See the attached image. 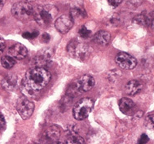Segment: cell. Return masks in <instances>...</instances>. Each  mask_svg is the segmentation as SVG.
<instances>
[{
  "label": "cell",
  "mask_w": 154,
  "mask_h": 144,
  "mask_svg": "<svg viewBox=\"0 0 154 144\" xmlns=\"http://www.w3.org/2000/svg\"><path fill=\"white\" fill-rule=\"evenodd\" d=\"M51 75L44 68H34L26 72L22 81L24 90L28 93L39 91L50 82Z\"/></svg>",
  "instance_id": "obj_1"
},
{
  "label": "cell",
  "mask_w": 154,
  "mask_h": 144,
  "mask_svg": "<svg viewBox=\"0 0 154 144\" xmlns=\"http://www.w3.org/2000/svg\"><path fill=\"white\" fill-rule=\"evenodd\" d=\"M58 13V10L53 5H38L34 9V18L38 25L46 28L51 24Z\"/></svg>",
  "instance_id": "obj_2"
},
{
  "label": "cell",
  "mask_w": 154,
  "mask_h": 144,
  "mask_svg": "<svg viewBox=\"0 0 154 144\" xmlns=\"http://www.w3.org/2000/svg\"><path fill=\"white\" fill-rule=\"evenodd\" d=\"M67 51L70 56L79 60H85L91 54L89 46L79 39H73L69 42Z\"/></svg>",
  "instance_id": "obj_3"
},
{
  "label": "cell",
  "mask_w": 154,
  "mask_h": 144,
  "mask_svg": "<svg viewBox=\"0 0 154 144\" xmlns=\"http://www.w3.org/2000/svg\"><path fill=\"white\" fill-rule=\"evenodd\" d=\"M34 8L29 3L18 2L11 8V13L15 18L20 21H27L34 17Z\"/></svg>",
  "instance_id": "obj_4"
},
{
  "label": "cell",
  "mask_w": 154,
  "mask_h": 144,
  "mask_svg": "<svg viewBox=\"0 0 154 144\" xmlns=\"http://www.w3.org/2000/svg\"><path fill=\"white\" fill-rule=\"evenodd\" d=\"M93 105H94L93 100L90 98H83L78 101L73 109L74 118L79 121L86 119L92 110Z\"/></svg>",
  "instance_id": "obj_5"
},
{
  "label": "cell",
  "mask_w": 154,
  "mask_h": 144,
  "mask_svg": "<svg viewBox=\"0 0 154 144\" xmlns=\"http://www.w3.org/2000/svg\"><path fill=\"white\" fill-rule=\"evenodd\" d=\"M17 110L24 120L29 118L34 110V103L26 98H20L17 103Z\"/></svg>",
  "instance_id": "obj_6"
},
{
  "label": "cell",
  "mask_w": 154,
  "mask_h": 144,
  "mask_svg": "<svg viewBox=\"0 0 154 144\" xmlns=\"http://www.w3.org/2000/svg\"><path fill=\"white\" fill-rule=\"evenodd\" d=\"M115 61L118 66L123 69H133L137 65L136 59L125 52L119 53L118 56H116Z\"/></svg>",
  "instance_id": "obj_7"
},
{
  "label": "cell",
  "mask_w": 154,
  "mask_h": 144,
  "mask_svg": "<svg viewBox=\"0 0 154 144\" xmlns=\"http://www.w3.org/2000/svg\"><path fill=\"white\" fill-rule=\"evenodd\" d=\"M95 85V79L90 75H83L76 82V90L79 92H87L91 90Z\"/></svg>",
  "instance_id": "obj_8"
},
{
  "label": "cell",
  "mask_w": 154,
  "mask_h": 144,
  "mask_svg": "<svg viewBox=\"0 0 154 144\" xmlns=\"http://www.w3.org/2000/svg\"><path fill=\"white\" fill-rule=\"evenodd\" d=\"M73 25V20L70 17H68L65 15H63L59 18H57L55 22V26H56V29L63 34L67 33L72 29Z\"/></svg>",
  "instance_id": "obj_9"
},
{
  "label": "cell",
  "mask_w": 154,
  "mask_h": 144,
  "mask_svg": "<svg viewBox=\"0 0 154 144\" xmlns=\"http://www.w3.org/2000/svg\"><path fill=\"white\" fill-rule=\"evenodd\" d=\"M51 53L47 51H42V52L38 53V55L34 56V58L32 60L33 64L35 68H42L47 66L51 62Z\"/></svg>",
  "instance_id": "obj_10"
},
{
  "label": "cell",
  "mask_w": 154,
  "mask_h": 144,
  "mask_svg": "<svg viewBox=\"0 0 154 144\" xmlns=\"http://www.w3.org/2000/svg\"><path fill=\"white\" fill-rule=\"evenodd\" d=\"M27 48L23 44L16 43L12 45L8 50V56L13 57L17 60H22L27 56Z\"/></svg>",
  "instance_id": "obj_11"
},
{
  "label": "cell",
  "mask_w": 154,
  "mask_h": 144,
  "mask_svg": "<svg viewBox=\"0 0 154 144\" xmlns=\"http://www.w3.org/2000/svg\"><path fill=\"white\" fill-rule=\"evenodd\" d=\"M143 89V83L139 80H131L126 84L125 91L128 95L134 96L139 94Z\"/></svg>",
  "instance_id": "obj_12"
},
{
  "label": "cell",
  "mask_w": 154,
  "mask_h": 144,
  "mask_svg": "<svg viewBox=\"0 0 154 144\" xmlns=\"http://www.w3.org/2000/svg\"><path fill=\"white\" fill-rule=\"evenodd\" d=\"M134 103L131 100L127 98H122L119 101V108L121 112L126 115H131L134 112Z\"/></svg>",
  "instance_id": "obj_13"
},
{
  "label": "cell",
  "mask_w": 154,
  "mask_h": 144,
  "mask_svg": "<svg viewBox=\"0 0 154 144\" xmlns=\"http://www.w3.org/2000/svg\"><path fill=\"white\" fill-rule=\"evenodd\" d=\"M110 39H111V35L108 31L100 30L95 33L93 40L96 44L100 45V46H106L109 43Z\"/></svg>",
  "instance_id": "obj_14"
},
{
  "label": "cell",
  "mask_w": 154,
  "mask_h": 144,
  "mask_svg": "<svg viewBox=\"0 0 154 144\" xmlns=\"http://www.w3.org/2000/svg\"><path fill=\"white\" fill-rule=\"evenodd\" d=\"M17 78L15 75H8L3 80V87L8 90H12L17 86Z\"/></svg>",
  "instance_id": "obj_15"
},
{
  "label": "cell",
  "mask_w": 154,
  "mask_h": 144,
  "mask_svg": "<svg viewBox=\"0 0 154 144\" xmlns=\"http://www.w3.org/2000/svg\"><path fill=\"white\" fill-rule=\"evenodd\" d=\"M45 135L49 140L56 141L60 137V129L56 125H51L46 130Z\"/></svg>",
  "instance_id": "obj_16"
},
{
  "label": "cell",
  "mask_w": 154,
  "mask_h": 144,
  "mask_svg": "<svg viewBox=\"0 0 154 144\" xmlns=\"http://www.w3.org/2000/svg\"><path fill=\"white\" fill-rule=\"evenodd\" d=\"M1 64L4 69H10L16 64V59L10 56H3L1 59Z\"/></svg>",
  "instance_id": "obj_17"
},
{
  "label": "cell",
  "mask_w": 154,
  "mask_h": 144,
  "mask_svg": "<svg viewBox=\"0 0 154 144\" xmlns=\"http://www.w3.org/2000/svg\"><path fill=\"white\" fill-rule=\"evenodd\" d=\"M70 17L74 20H80L86 17V11L82 8H73L70 11Z\"/></svg>",
  "instance_id": "obj_18"
},
{
  "label": "cell",
  "mask_w": 154,
  "mask_h": 144,
  "mask_svg": "<svg viewBox=\"0 0 154 144\" xmlns=\"http://www.w3.org/2000/svg\"><path fill=\"white\" fill-rule=\"evenodd\" d=\"M65 144H85V141L79 134H73L69 136V138L66 139Z\"/></svg>",
  "instance_id": "obj_19"
},
{
  "label": "cell",
  "mask_w": 154,
  "mask_h": 144,
  "mask_svg": "<svg viewBox=\"0 0 154 144\" xmlns=\"http://www.w3.org/2000/svg\"><path fill=\"white\" fill-rule=\"evenodd\" d=\"M79 35L82 37V38H87L88 37L91 36V31L88 29L86 27V26H82L81 28L79 29Z\"/></svg>",
  "instance_id": "obj_20"
},
{
  "label": "cell",
  "mask_w": 154,
  "mask_h": 144,
  "mask_svg": "<svg viewBox=\"0 0 154 144\" xmlns=\"http://www.w3.org/2000/svg\"><path fill=\"white\" fill-rule=\"evenodd\" d=\"M135 21L140 25H148L149 23L150 22V20L148 17H146L145 16H143V15H140V16H138L136 18H135Z\"/></svg>",
  "instance_id": "obj_21"
},
{
  "label": "cell",
  "mask_w": 154,
  "mask_h": 144,
  "mask_svg": "<svg viewBox=\"0 0 154 144\" xmlns=\"http://www.w3.org/2000/svg\"><path fill=\"white\" fill-rule=\"evenodd\" d=\"M38 35V32H32V33H29V32H27V33H23V37L27 39H33L34 38H36L37 36Z\"/></svg>",
  "instance_id": "obj_22"
},
{
  "label": "cell",
  "mask_w": 154,
  "mask_h": 144,
  "mask_svg": "<svg viewBox=\"0 0 154 144\" xmlns=\"http://www.w3.org/2000/svg\"><path fill=\"white\" fill-rule=\"evenodd\" d=\"M147 125L151 128H154V114H151L147 117Z\"/></svg>",
  "instance_id": "obj_23"
},
{
  "label": "cell",
  "mask_w": 154,
  "mask_h": 144,
  "mask_svg": "<svg viewBox=\"0 0 154 144\" xmlns=\"http://www.w3.org/2000/svg\"><path fill=\"white\" fill-rule=\"evenodd\" d=\"M148 142H149V137L146 134H142L140 139H139L138 144H146Z\"/></svg>",
  "instance_id": "obj_24"
},
{
  "label": "cell",
  "mask_w": 154,
  "mask_h": 144,
  "mask_svg": "<svg viewBox=\"0 0 154 144\" xmlns=\"http://www.w3.org/2000/svg\"><path fill=\"white\" fill-rule=\"evenodd\" d=\"M108 2L110 5L115 8V7H118V6L120 5V3H122V0H108Z\"/></svg>",
  "instance_id": "obj_25"
},
{
  "label": "cell",
  "mask_w": 154,
  "mask_h": 144,
  "mask_svg": "<svg viewBox=\"0 0 154 144\" xmlns=\"http://www.w3.org/2000/svg\"><path fill=\"white\" fill-rule=\"evenodd\" d=\"M6 43L5 41L3 39L0 38V54H2L3 52V51L5 49Z\"/></svg>",
  "instance_id": "obj_26"
},
{
  "label": "cell",
  "mask_w": 154,
  "mask_h": 144,
  "mask_svg": "<svg viewBox=\"0 0 154 144\" xmlns=\"http://www.w3.org/2000/svg\"><path fill=\"white\" fill-rule=\"evenodd\" d=\"M6 122L5 120H4V117H3V115L0 114V130H3V128L5 127Z\"/></svg>",
  "instance_id": "obj_27"
},
{
  "label": "cell",
  "mask_w": 154,
  "mask_h": 144,
  "mask_svg": "<svg viewBox=\"0 0 154 144\" xmlns=\"http://www.w3.org/2000/svg\"><path fill=\"white\" fill-rule=\"evenodd\" d=\"M50 39L51 37L48 33H43V35H42V40H43V41H45V42H48Z\"/></svg>",
  "instance_id": "obj_28"
},
{
  "label": "cell",
  "mask_w": 154,
  "mask_h": 144,
  "mask_svg": "<svg viewBox=\"0 0 154 144\" xmlns=\"http://www.w3.org/2000/svg\"><path fill=\"white\" fill-rule=\"evenodd\" d=\"M6 0H0V12L2 11V9H3V6L5 4Z\"/></svg>",
  "instance_id": "obj_29"
},
{
  "label": "cell",
  "mask_w": 154,
  "mask_h": 144,
  "mask_svg": "<svg viewBox=\"0 0 154 144\" xmlns=\"http://www.w3.org/2000/svg\"><path fill=\"white\" fill-rule=\"evenodd\" d=\"M35 0H20V2H25V3H30V2H34Z\"/></svg>",
  "instance_id": "obj_30"
},
{
  "label": "cell",
  "mask_w": 154,
  "mask_h": 144,
  "mask_svg": "<svg viewBox=\"0 0 154 144\" xmlns=\"http://www.w3.org/2000/svg\"><path fill=\"white\" fill-rule=\"evenodd\" d=\"M152 29L154 31V20L152 21Z\"/></svg>",
  "instance_id": "obj_31"
},
{
  "label": "cell",
  "mask_w": 154,
  "mask_h": 144,
  "mask_svg": "<svg viewBox=\"0 0 154 144\" xmlns=\"http://www.w3.org/2000/svg\"><path fill=\"white\" fill-rule=\"evenodd\" d=\"M51 144H64V143H62V142H54V143H51Z\"/></svg>",
  "instance_id": "obj_32"
}]
</instances>
